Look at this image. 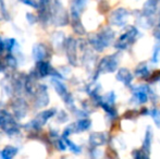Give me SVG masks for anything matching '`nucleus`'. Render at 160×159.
<instances>
[]
</instances>
